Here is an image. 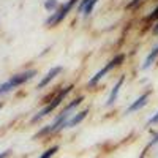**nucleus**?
I'll return each mask as SVG.
<instances>
[{
  "instance_id": "obj_3",
  "label": "nucleus",
  "mask_w": 158,
  "mask_h": 158,
  "mask_svg": "<svg viewBox=\"0 0 158 158\" xmlns=\"http://www.w3.org/2000/svg\"><path fill=\"white\" fill-rule=\"evenodd\" d=\"M36 74V71L35 70H29V71H24V73H19V74H15L8 82H5V84H2L0 85V94H5V92H8V90H11V89H15V87H18V85H21V84H24L25 81H29L30 77H33Z\"/></svg>"
},
{
  "instance_id": "obj_10",
  "label": "nucleus",
  "mask_w": 158,
  "mask_h": 158,
  "mask_svg": "<svg viewBox=\"0 0 158 158\" xmlns=\"http://www.w3.org/2000/svg\"><path fill=\"white\" fill-rule=\"evenodd\" d=\"M123 76H120V79L117 81V84L114 85V89H112V92H111V95H109V100H108V106H111V104H114V101H115V98H117V95H118V92H120V87H122V84H123Z\"/></svg>"
},
{
  "instance_id": "obj_4",
  "label": "nucleus",
  "mask_w": 158,
  "mask_h": 158,
  "mask_svg": "<svg viewBox=\"0 0 158 158\" xmlns=\"http://www.w3.org/2000/svg\"><path fill=\"white\" fill-rule=\"evenodd\" d=\"M123 60H125V56H123V54H118V56H115V57H114V59H112L109 63H106V67H103V68H101V70H100V71H98V73L94 76V77L90 79L87 85H89V87H94V85H97V84L100 82V79H101L104 74H106V73H109V71H111L114 67H118V65H120Z\"/></svg>"
},
{
  "instance_id": "obj_16",
  "label": "nucleus",
  "mask_w": 158,
  "mask_h": 158,
  "mask_svg": "<svg viewBox=\"0 0 158 158\" xmlns=\"http://www.w3.org/2000/svg\"><path fill=\"white\" fill-rule=\"evenodd\" d=\"M141 2V0H131V2L128 3V8H131V6H135V5H138Z\"/></svg>"
},
{
  "instance_id": "obj_14",
  "label": "nucleus",
  "mask_w": 158,
  "mask_h": 158,
  "mask_svg": "<svg viewBox=\"0 0 158 158\" xmlns=\"http://www.w3.org/2000/svg\"><path fill=\"white\" fill-rule=\"evenodd\" d=\"M156 18H158V6H156V8H155V10L150 13L149 16H147V21H153V19H156Z\"/></svg>"
},
{
  "instance_id": "obj_11",
  "label": "nucleus",
  "mask_w": 158,
  "mask_h": 158,
  "mask_svg": "<svg viewBox=\"0 0 158 158\" xmlns=\"http://www.w3.org/2000/svg\"><path fill=\"white\" fill-rule=\"evenodd\" d=\"M156 57H158V46H156V48H155V49H153V51L150 52L149 56H147V59H146V63L142 65V68H144V70H146V68H149L150 65L153 63V60H155Z\"/></svg>"
},
{
  "instance_id": "obj_1",
  "label": "nucleus",
  "mask_w": 158,
  "mask_h": 158,
  "mask_svg": "<svg viewBox=\"0 0 158 158\" xmlns=\"http://www.w3.org/2000/svg\"><path fill=\"white\" fill-rule=\"evenodd\" d=\"M82 101H84V97H79V98L73 100L68 106L59 114V117L56 118V122L52 123V125H49V127H46L44 130H41L36 136H41V135H46V133H54V131H57V130H60V128H65V123L68 122V117L71 115V111H73L74 108H77Z\"/></svg>"
},
{
  "instance_id": "obj_8",
  "label": "nucleus",
  "mask_w": 158,
  "mask_h": 158,
  "mask_svg": "<svg viewBox=\"0 0 158 158\" xmlns=\"http://www.w3.org/2000/svg\"><path fill=\"white\" fill-rule=\"evenodd\" d=\"M97 2H98V0H82V2L79 3V6H77V11L79 13H84L85 16H89Z\"/></svg>"
},
{
  "instance_id": "obj_18",
  "label": "nucleus",
  "mask_w": 158,
  "mask_h": 158,
  "mask_svg": "<svg viewBox=\"0 0 158 158\" xmlns=\"http://www.w3.org/2000/svg\"><path fill=\"white\" fill-rule=\"evenodd\" d=\"M8 153H10V150H6V152H3V153H0V158H5Z\"/></svg>"
},
{
  "instance_id": "obj_13",
  "label": "nucleus",
  "mask_w": 158,
  "mask_h": 158,
  "mask_svg": "<svg viewBox=\"0 0 158 158\" xmlns=\"http://www.w3.org/2000/svg\"><path fill=\"white\" fill-rule=\"evenodd\" d=\"M57 150H59V147H57V146H54V147L48 149L46 152H43V153H41V156H40V158H51V156L54 155V153H56Z\"/></svg>"
},
{
  "instance_id": "obj_6",
  "label": "nucleus",
  "mask_w": 158,
  "mask_h": 158,
  "mask_svg": "<svg viewBox=\"0 0 158 158\" xmlns=\"http://www.w3.org/2000/svg\"><path fill=\"white\" fill-rule=\"evenodd\" d=\"M60 71H62V67H56V68L49 70V73H48V74H46V76L41 79V82L38 84V89H43V87H46V85H48V84H49V82H51L52 79H54V77H56V76H57Z\"/></svg>"
},
{
  "instance_id": "obj_7",
  "label": "nucleus",
  "mask_w": 158,
  "mask_h": 158,
  "mask_svg": "<svg viewBox=\"0 0 158 158\" xmlns=\"http://www.w3.org/2000/svg\"><path fill=\"white\" fill-rule=\"evenodd\" d=\"M87 114H89V109H84V111H81L79 114H74V115L70 118V120L65 123V128H71V127H76L77 123H81L84 118H85Z\"/></svg>"
},
{
  "instance_id": "obj_9",
  "label": "nucleus",
  "mask_w": 158,
  "mask_h": 158,
  "mask_svg": "<svg viewBox=\"0 0 158 158\" xmlns=\"http://www.w3.org/2000/svg\"><path fill=\"white\" fill-rule=\"evenodd\" d=\"M149 95H150V92H146V94H142V95H141V97H139V98H138V100H136V101H135V103H133V104H131V106L128 108V111H127V112L130 114V112H135V111H138L139 108H142L144 104L147 103Z\"/></svg>"
},
{
  "instance_id": "obj_2",
  "label": "nucleus",
  "mask_w": 158,
  "mask_h": 158,
  "mask_svg": "<svg viewBox=\"0 0 158 158\" xmlns=\"http://www.w3.org/2000/svg\"><path fill=\"white\" fill-rule=\"evenodd\" d=\"M71 89H73V85H68V87L62 89V90L59 92V94L56 95V98L52 100V101H51V103L48 104L46 108H43L41 111H40V112H38V114H36V115H35V117L32 118V120H33V122H36V120H40V118H41V117H44V115H48L49 112H52V111H54V109H56V108L59 106V104L62 103V100H63V98H65V97H67V95L70 94V92H71Z\"/></svg>"
},
{
  "instance_id": "obj_5",
  "label": "nucleus",
  "mask_w": 158,
  "mask_h": 158,
  "mask_svg": "<svg viewBox=\"0 0 158 158\" xmlns=\"http://www.w3.org/2000/svg\"><path fill=\"white\" fill-rule=\"evenodd\" d=\"M74 3H76V0H68V3L62 5L57 11H54V15H52V16L46 21V24H48V25H57L59 22H62V21L65 19V16L70 13V10L74 6Z\"/></svg>"
},
{
  "instance_id": "obj_19",
  "label": "nucleus",
  "mask_w": 158,
  "mask_h": 158,
  "mask_svg": "<svg viewBox=\"0 0 158 158\" xmlns=\"http://www.w3.org/2000/svg\"><path fill=\"white\" fill-rule=\"evenodd\" d=\"M153 33L158 35V24H155V27H153Z\"/></svg>"
},
{
  "instance_id": "obj_17",
  "label": "nucleus",
  "mask_w": 158,
  "mask_h": 158,
  "mask_svg": "<svg viewBox=\"0 0 158 158\" xmlns=\"http://www.w3.org/2000/svg\"><path fill=\"white\" fill-rule=\"evenodd\" d=\"M155 142H158V133H156V135L153 136V139H152V142L149 144V146H153V144H155Z\"/></svg>"
},
{
  "instance_id": "obj_12",
  "label": "nucleus",
  "mask_w": 158,
  "mask_h": 158,
  "mask_svg": "<svg viewBox=\"0 0 158 158\" xmlns=\"http://www.w3.org/2000/svg\"><path fill=\"white\" fill-rule=\"evenodd\" d=\"M44 8H46L48 11H54V10L59 8V2H57V0H46Z\"/></svg>"
},
{
  "instance_id": "obj_15",
  "label": "nucleus",
  "mask_w": 158,
  "mask_h": 158,
  "mask_svg": "<svg viewBox=\"0 0 158 158\" xmlns=\"http://www.w3.org/2000/svg\"><path fill=\"white\" fill-rule=\"evenodd\" d=\"M149 123L152 125V123H158V112L153 115V117H150V120H149Z\"/></svg>"
},
{
  "instance_id": "obj_20",
  "label": "nucleus",
  "mask_w": 158,
  "mask_h": 158,
  "mask_svg": "<svg viewBox=\"0 0 158 158\" xmlns=\"http://www.w3.org/2000/svg\"><path fill=\"white\" fill-rule=\"evenodd\" d=\"M139 158H144V152H142V155H141V156H139Z\"/></svg>"
}]
</instances>
